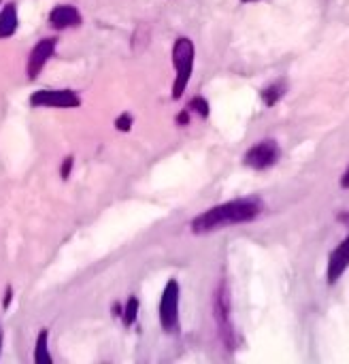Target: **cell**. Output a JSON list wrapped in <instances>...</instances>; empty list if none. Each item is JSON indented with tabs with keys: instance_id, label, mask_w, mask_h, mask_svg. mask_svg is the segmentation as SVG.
I'll return each instance as SVG.
<instances>
[{
	"instance_id": "cell-1",
	"label": "cell",
	"mask_w": 349,
	"mask_h": 364,
	"mask_svg": "<svg viewBox=\"0 0 349 364\" xmlns=\"http://www.w3.org/2000/svg\"><path fill=\"white\" fill-rule=\"evenodd\" d=\"M262 211L260 200L256 198H239V200H230L224 205H217L205 213H200L194 222H192V232L196 234H207L226 226H236V224H247L251 220H256Z\"/></svg>"
},
{
	"instance_id": "cell-2",
	"label": "cell",
	"mask_w": 349,
	"mask_h": 364,
	"mask_svg": "<svg viewBox=\"0 0 349 364\" xmlns=\"http://www.w3.org/2000/svg\"><path fill=\"white\" fill-rule=\"evenodd\" d=\"M173 67L177 71V79L173 84V98H181V94L188 88L190 75H192V67H194V45L190 39L181 37L175 41L173 45Z\"/></svg>"
},
{
	"instance_id": "cell-3",
	"label": "cell",
	"mask_w": 349,
	"mask_h": 364,
	"mask_svg": "<svg viewBox=\"0 0 349 364\" xmlns=\"http://www.w3.org/2000/svg\"><path fill=\"white\" fill-rule=\"evenodd\" d=\"M160 324L164 330L173 332L179 324V283L177 279H171L162 292L160 300Z\"/></svg>"
},
{
	"instance_id": "cell-4",
	"label": "cell",
	"mask_w": 349,
	"mask_h": 364,
	"mask_svg": "<svg viewBox=\"0 0 349 364\" xmlns=\"http://www.w3.org/2000/svg\"><path fill=\"white\" fill-rule=\"evenodd\" d=\"M30 105H35V107H62V109H69V107H79L81 101L71 90H39V92L33 94Z\"/></svg>"
},
{
	"instance_id": "cell-5",
	"label": "cell",
	"mask_w": 349,
	"mask_h": 364,
	"mask_svg": "<svg viewBox=\"0 0 349 364\" xmlns=\"http://www.w3.org/2000/svg\"><path fill=\"white\" fill-rule=\"evenodd\" d=\"M245 164L247 166H251V169H256V171H262V169H268V166H273L277 160H279V147H277V143L275 141H260V143H256L247 154H245Z\"/></svg>"
},
{
	"instance_id": "cell-6",
	"label": "cell",
	"mask_w": 349,
	"mask_h": 364,
	"mask_svg": "<svg viewBox=\"0 0 349 364\" xmlns=\"http://www.w3.org/2000/svg\"><path fill=\"white\" fill-rule=\"evenodd\" d=\"M54 50H56V39H41L35 45V50L28 56V77L30 79H37L39 77V73L47 64V60L54 56Z\"/></svg>"
},
{
	"instance_id": "cell-7",
	"label": "cell",
	"mask_w": 349,
	"mask_h": 364,
	"mask_svg": "<svg viewBox=\"0 0 349 364\" xmlns=\"http://www.w3.org/2000/svg\"><path fill=\"white\" fill-rule=\"evenodd\" d=\"M347 266H349V234H347V239L332 251V256H330V260H328V273H326L328 283H334V281L347 271Z\"/></svg>"
},
{
	"instance_id": "cell-8",
	"label": "cell",
	"mask_w": 349,
	"mask_h": 364,
	"mask_svg": "<svg viewBox=\"0 0 349 364\" xmlns=\"http://www.w3.org/2000/svg\"><path fill=\"white\" fill-rule=\"evenodd\" d=\"M50 22L54 28H73L81 24V16L75 7L71 5H60L50 13Z\"/></svg>"
},
{
	"instance_id": "cell-9",
	"label": "cell",
	"mask_w": 349,
	"mask_h": 364,
	"mask_svg": "<svg viewBox=\"0 0 349 364\" xmlns=\"http://www.w3.org/2000/svg\"><path fill=\"white\" fill-rule=\"evenodd\" d=\"M18 30V7L16 3L5 5L3 13H0V39H7Z\"/></svg>"
},
{
	"instance_id": "cell-10",
	"label": "cell",
	"mask_w": 349,
	"mask_h": 364,
	"mask_svg": "<svg viewBox=\"0 0 349 364\" xmlns=\"http://www.w3.org/2000/svg\"><path fill=\"white\" fill-rule=\"evenodd\" d=\"M47 339H50V332L41 330L37 336V349H35V362L37 364H52V356L47 351Z\"/></svg>"
},
{
	"instance_id": "cell-11",
	"label": "cell",
	"mask_w": 349,
	"mask_h": 364,
	"mask_svg": "<svg viewBox=\"0 0 349 364\" xmlns=\"http://www.w3.org/2000/svg\"><path fill=\"white\" fill-rule=\"evenodd\" d=\"M283 90H285V86H283V84H273L270 88H266V90L262 92L264 103H266L268 107H273V105L283 96Z\"/></svg>"
},
{
	"instance_id": "cell-12",
	"label": "cell",
	"mask_w": 349,
	"mask_h": 364,
	"mask_svg": "<svg viewBox=\"0 0 349 364\" xmlns=\"http://www.w3.org/2000/svg\"><path fill=\"white\" fill-rule=\"evenodd\" d=\"M137 311H139V300L137 298H130L126 302V309H124V324L126 326H130L137 319Z\"/></svg>"
},
{
	"instance_id": "cell-13",
	"label": "cell",
	"mask_w": 349,
	"mask_h": 364,
	"mask_svg": "<svg viewBox=\"0 0 349 364\" xmlns=\"http://www.w3.org/2000/svg\"><path fill=\"white\" fill-rule=\"evenodd\" d=\"M190 109L198 111L202 118H207V115H209V105H207V101H205V98H194V101L190 103Z\"/></svg>"
},
{
	"instance_id": "cell-14",
	"label": "cell",
	"mask_w": 349,
	"mask_h": 364,
	"mask_svg": "<svg viewBox=\"0 0 349 364\" xmlns=\"http://www.w3.org/2000/svg\"><path fill=\"white\" fill-rule=\"evenodd\" d=\"M115 126H118V130H130V126H132V118H130L128 113H124V115H120V118L115 120Z\"/></svg>"
},
{
	"instance_id": "cell-15",
	"label": "cell",
	"mask_w": 349,
	"mask_h": 364,
	"mask_svg": "<svg viewBox=\"0 0 349 364\" xmlns=\"http://www.w3.org/2000/svg\"><path fill=\"white\" fill-rule=\"evenodd\" d=\"M71 169H73V158L69 156V158L64 160V164H62V171H60L62 179H69V175H71Z\"/></svg>"
},
{
	"instance_id": "cell-16",
	"label": "cell",
	"mask_w": 349,
	"mask_h": 364,
	"mask_svg": "<svg viewBox=\"0 0 349 364\" xmlns=\"http://www.w3.org/2000/svg\"><path fill=\"white\" fill-rule=\"evenodd\" d=\"M341 188H349V166H347V171H345V175L341 179Z\"/></svg>"
},
{
	"instance_id": "cell-17",
	"label": "cell",
	"mask_w": 349,
	"mask_h": 364,
	"mask_svg": "<svg viewBox=\"0 0 349 364\" xmlns=\"http://www.w3.org/2000/svg\"><path fill=\"white\" fill-rule=\"evenodd\" d=\"M11 296H13V292H11V290H7V296H5V309L11 305Z\"/></svg>"
},
{
	"instance_id": "cell-18",
	"label": "cell",
	"mask_w": 349,
	"mask_h": 364,
	"mask_svg": "<svg viewBox=\"0 0 349 364\" xmlns=\"http://www.w3.org/2000/svg\"><path fill=\"white\" fill-rule=\"evenodd\" d=\"M243 3H256V0H243Z\"/></svg>"
}]
</instances>
